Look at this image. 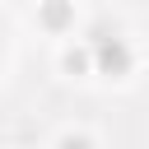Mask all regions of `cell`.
<instances>
[{
	"label": "cell",
	"mask_w": 149,
	"mask_h": 149,
	"mask_svg": "<svg viewBox=\"0 0 149 149\" xmlns=\"http://www.w3.org/2000/svg\"><path fill=\"white\" fill-rule=\"evenodd\" d=\"M102 61H107V65H126V51H121V47H107Z\"/></svg>",
	"instance_id": "6da1fadb"
},
{
	"label": "cell",
	"mask_w": 149,
	"mask_h": 149,
	"mask_svg": "<svg viewBox=\"0 0 149 149\" xmlns=\"http://www.w3.org/2000/svg\"><path fill=\"white\" fill-rule=\"evenodd\" d=\"M65 149H88V144L84 140H65Z\"/></svg>",
	"instance_id": "7a4b0ae2"
}]
</instances>
